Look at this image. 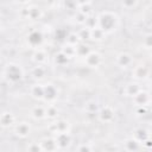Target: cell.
<instances>
[{"label": "cell", "mask_w": 152, "mask_h": 152, "mask_svg": "<svg viewBox=\"0 0 152 152\" xmlns=\"http://www.w3.org/2000/svg\"><path fill=\"white\" fill-rule=\"evenodd\" d=\"M91 51L90 46L86 43H80L77 46H76V57H81V58H84L89 52Z\"/></svg>", "instance_id": "4316f807"}, {"label": "cell", "mask_w": 152, "mask_h": 152, "mask_svg": "<svg viewBox=\"0 0 152 152\" xmlns=\"http://www.w3.org/2000/svg\"><path fill=\"white\" fill-rule=\"evenodd\" d=\"M133 62H134L133 61V56L129 52L122 51V52H119L115 56V64L120 69H128L129 66L133 65Z\"/></svg>", "instance_id": "9c48e42d"}, {"label": "cell", "mask_w": 152, "mask_h": 152, "mask_svg": "<svg viewBox=\"0 0 152 152\" xmlns=\"http://www.w3.org/2000/svg\"><path fill=\"white\" fill-rule=\"evenodd\" d=\"M55 140H56V144H57V147L58 150H68L72 142V138H71V134L70 133H61V134H56L53 135Z\"/></svg>", "instance_id": "8fae6325"}, {"label": "cell", "mask_w": 152, "mask_h": 152, "mask_svg": "<svg viewBox=\"0 0 152 152\" xmlns=\"http://www.w3.org/2000/svg\"><path fill=\"white\" fill-rule=\"evenodd\" d=\"M77 152H94L93 146L88 142H82L77 146Z\"/></svg>", "instance_id": "e575fe53"}, {"label": "cell", "mask_w": 152, "mask_h": 152, "mask_svg": "<svg viewBox=\"0 0 152 152\" xmlns=\"http://www.w3.org/2000/svg\"><path fill=\"white\" fill-rule=\"evenodd\" d=\"M65 43L69 44V45H72V46H77V45H78L80 43H82V42H81V39H80L77 32H70V33H68V36L65 37Z\"/></svg>", "instance_id": "f1b7e54d"}, {"label": "cell", "mask_w": 152, "mask_h": 152, "mask_svg": "<svg viewBox=\"0 0 152 152\" xmlns=\"http://www.w3.org/2000/svg\"><path fill=\"white\" fill-rule=\"evenodd\" d=\"M19 15L21 19H28V4H26L25 7L20 8L19 11Z\"/></svg>", "instance_id": "8d00e7d4"}, {"label": "cell", "mask_w": 152, "mask_h": 152, "mask_svg": "<svg viewBox=\"0 0 152 152\" xmlns=\"http://www.w3.org/2000/svg\"><path fill=\"white\" fill-rule=\"evenodd\" d=\"M93 2L87 1V2H77V11L86 14V15H90L93 14V10H91Z\"/></svg>", "instance_id": "83f0119b"}, {"label": "cell", "mask_w": 152, "mask_h": 152, "mask_svg": "<svg viewBox=\"0 0 152 152\" xmlns=\"http://www.w3.org/2000/svg\"><path fill=\"white\" fill-rule=\"evenodd\" d=\"M83 109H84V112L87 113V114H97V112H99V109H100V104H99V102L97 101H95V100H88L86 103H84V106H83Z\"/></svg>", "instance_id": "cb8c5ba5"}, {"label": "cell", "mask_w": 152, "mask_h": 152, "mask_svg": "<svg viewBox=\"0 0 152 152\" xmlns=\"http://www.w3.org/2000/svg\"><path fill=\"white\" fill-rule=\"evenodd\" d=\"M0 25H1V21H0Z\"/></svg>", "instance_id": "ab89813d"}, {"label": "cell", "mask_w": 152, "mask_h": 152, "mask_svg": "<svg viewBox=\"0 0 152 152\" xmlns=\"http://www.w3.org/2000/svg\"><path fill=\"white\" fill-rule=\"evenodd\" d=\"M27 42H28V44L32 48L38 49L40 46L42 42H43V34H42V32L40 31H32L28 34V37H27Z\"/></svg>", "instance_id": "ffe728a7"}, {"label": "cell", "mask_w": 152, "mask_h": 152, "mask_svg": "<svg viewBox=\"0 0 152 152\" xmlns=\"http://www.w3.org/2000/svg\"><path fill=\"white\" fill-rule=\"evenodd\" d=\"M122 146H124V150L126 152H138L139 148L141 147V145L135 139H133L132 137L126 138L124 140V142H122Z\"/></svg>", "instance_id": "44dd1931"}, {"label": "cell", "mask_w": 152, "mask_h": 152, "mask_svg": "<svg viewBox=\"0 0 152 152\" xmlns=\"http://www.w3.org/2000/svg\"><path fill=\"white\" fill-rule=\"evenodd\" d=\"M142 48L145 50H151L152 48V34L151 33H147L142 38Z\"/></svg>", "instance_id": "d6a6232c"}, {"label": "cell", "mask_w": 152, "mask_h": 152, "mask_svg": "<svg viewBox=\"0 0 152 152\" xmlns=\"http://www.w3.org/2000/svg\"><path fill=\"white\" fill-rule=\"evenodd\" d=\"M77 34H78L81 42H83V40H88V39H89V30L86 28V27L81 28V30L77 32Z\"/></svg>", "instance_id": "d590c367"}, {"label": "cell", "mask_w": 152, "mask_h": 152, "mask_svg": "<svg viewBox=\"0 0 152 152\" xmlns=\"http://www.w3.org/2000/svg\"><path fill=\"white\" fill-rule=\"evenodd\" d=\"M141 89H142V88L140 87V84H139L138 82H129V83H127V84L124 87V94H125V96L132 99V97H133L135 94H138Z\"/></svg>", "instance_id": "d6986e66"}, {"label": "cell", "mask_w": 152, "mask_h": 152, "mask_svg": "<svg viewBox=\"0 0 152 152\" xmlns=\"http://www.w3.org/2000/svg\"><path fill=\"white\" fill-rule=\"evenodd\" d=\"M32 61L37 64V65H44L45 63H48L49 61V53L44 50V49H34V51L32 52V56H31Z\"/></svg>", "instance_id": "5bb4252c"}, {"label": "cell", "mask_w": 152, "mask_h": 152, "mask_svg": "<svg viewBox=\"0 0 152 152\" xmlns=\"http://www.w3.org/2000/svg\"><path fill=\"white\" fill-rule=\"evenodd\" d=\"M48 131L51 133V135H56L61 133H70L71 124L65 119H56L49 124Z\"/></svg>", "instance_id": "3957f363"}, {"label": "cell", "mask_w": 152, "mask_h": 152, "mask_svg": "<svg viewBox=\"0 0 152 152\" xmlns=\"http://www.w3.org/2000/svg\"><path fill=\"white\" fill-rule=\"evenodd\" d=\"M61 52H62L64 56H66L69 59H71V58L76 57V46H72V45H69V44L64 43V44L62 45Z\"/></svg>", "instance_id": "484cf974"}, {"label": "cell", "mask_w": 152, "mask_h": 152, "mask_svg": "<svg viewBox=\"0 0 152 152\" xmlns=\"http://www.w3.org/2000/svg\"><path fill=\"white\" fill-rule=\"evenodd\" d=\"M30 95L37 101H43L44 100V84H40V83L32 84L30 88Z\"/></svg>", "instance_id": "e0dca14e"}, {"label": "cell", "mask_w": 152, "mask_h": 152, "mask_svg": "<svg viewBox=\"0 0 152 152\" xmlns=\"http://www.w3.org/2000/svg\"><path fill=\"white\" fill-rule=\"evenodd\" d=\"M32 132V127L31 124L28 121H20V122H15V125L13 126V133L15 137L20 138V139H26L30 137Z\"/></svg>", "instance_id": "8992f818"}, {"label": "cell", "mask_w": 152, "mask_h": 152, "mask_svg": "<svg viewBox=\"0 0 152 152\" xmlns=\"http://www.w3.org/2000/svg\"><path fill=\"white\" fill-rule=\"evenodd\" d=\"M30 114L31 116L34 119V120H44L46 119V109H45V106L43 104H36L31 108L30 110Z\"/></svg>", "instance_id": "ac0fdd59"}, {"label": "cell", "mask_w": 152, "mask_h": 152, "mask_svg": "<svg viewBox=\"0 0 152 152\" xmlns=\"http://www.w3.org/2000/svg\"><path fill=\"white\" fill-rule=\"evenodd\" d=\"M96 116H97L100 122H102V124H110L115 119V109L112 106H109V104H104V106L100 107Z\"/></svg>", "instance_id": "5b68a950"}, {"label": "cell", "mask_w": 152, "mask_h": 152, "mask_svg": "<svg viewBox=\"0 0 152 152\" xmlns=\"http://www.w3.org/2000/svg\"><path fill=\"white\" fill-rule=\"evenodd\" d=\"M138 4H139L138 1H124V2H121V6L125 7V8H127V10H132V8H134Z\"/></svg>", "instance_id": "74e56055"}, {"label": "cell", "mask_w": 152, "mask_h": 152, "mask_svg": "<svg viewBox=\"0 0 152 152\" xmlns=\"http://www.w3.org/2000/svg\"><path fill=\"white\" fill-rule=\"evenodd\" d=\"M26 151H27V152H43L39 141L30 142V144L27 145V147H26Z\"/></svg>", "instance_id": "836d02e7"}, {"label": "cell", "mask_w": 152, "mask_h": 152, "mask_svg": "<svg viewBox=\"0 0 152 152\" xmlns=\"http://www.w3.org/2000/svg\"><path fill=\"white\" fill-rule=\"evenodd\" d=\"M132 138L135 139L141 145L144 141H146L147 139H150V131L146 129V128H144V127H138V128H135L133 131Z\"/></svg>", "instance_id": "2e32d148"}, {"label": "cell", "mask_w": 152, "mask_h": 152, "mask_svg": "<svg viewBox=\"0 0 152 152\" xmlns=\"http://www.w3.org/2000/svg\"><path fill=\"white\" fill-rule=\"evenodd\" d=\"M58 99V89L55 84L48 83L44 84V102H48V104H53L56 103Z\"/></svg>", "instance_id": "ba28073f"}, {"label": "cell", "mask_w": 152, "mask_h": 152, "mask_svg": "<svg viewBox=\"0 0 152 152\" xmlns=\"http://www.w3.org/2000/svg\"><path fill=\"white\" fill-rule=\"evenodd\" d=\"M40 147H42V151L43 152H58V147H57V144H56V140L53 138V135H50V137H45L43 138L40 141Z\"/></svg>", "instance_id": "4fadbf2b"}, {"label": "cell", "mask_w": 152, "mask_h": 152, "mask_svg": "<svg viewBox=\"0 0 152 152\" xmlns=\"http://www.w3.org/2000/svg\"><path fill=\"white\" fill-rule=\"evenodd\" d=\"M63 152H68V151H63Z\"/></svg>", "instance_id": "f35d334b"}, {"label": "cell", "mask_w": 152, "mask_h": 152, "mask_svg": "<svg viewBox=\"0 0 152 152\" xmlns=\"http://www.w3.org/2000/svg\"><path fill=\"white\" fill-rule=\"evenodd\" d=\"M96 20H97V27L102 30L106 34H110L115 32L120 25V18L113 11L100 12L99 14H96Z\"/></svg>", "instance_id": "6da1fadb"}, {"label": "cell", "mask_w": 152, "mask_h": 152, "mask_svg": "<svg viewBox=\"0 0 152 152\" xmlns=\"http://www.w3.org/2000/svg\"><path fill=\"white\" fill-rule=\"evenodd\" d=\"M43 15H44V12L42 7L34 4H28V20L37 21V20H40Z\"/></svg>", "instance_id": "9a60e30c"}, {"label": "cell", "mask_w": 152, "mask_h": 152, "mask_svg": "<svg viewBox=\"0 0 152 152\" xmlns=\"http://www.w3.org/2000/svg\"><path fill=\"white\" fill-rule=\"evenodd\" d=\"M107 37V34L100 30L99 27H94L91 30H89V40H93V42H102Z\"/></svg>", "instance_id": "7402d4cb"}, {"label": "cell", "mask_w": 152, "mask_h": 152, "mask_svg": "<svg viewBox=\"0 0 152 152\" xmlns=\"http://www.w3.org/2000/svg\"><path fill=\"white\" fill-rule=\"evenodd\" d=\"M4 76L10 83H18L24 77V70L21 65L14 62H10L6 64L4 70Z\"/></svg>", "instance_id": "7a4b0ae2"}, {"label": "cell", "mask_w": 152, "mask_h": 152, "mask_svg": "<svg viewBox=\"0 0 152 152\" xmlns=\"http://www.w3.org/2000/svg\"><path fill=\"white\" fill-rule=\"evenodd\" d=\"M45 75H46V69L44 68V65H36V66H33L31 69V76H32V78L36 80V81H38V82L42 81V80H44Z\"/></svg>", "instance_id": "603a6c76"}, {"label": "cell", "mask_w": 152, "mask_h": 152, "mask_svg": "<svg viewBox=\"0 0 152 152\" xmlns=\"http://www.w3.org/2000/svg\"><path fill=\"white\" fill-rule=\"evenodd\" d=\"M84 27L88 30H91L94 27H97V20H96V15L90 14L87 17V20L84 23Z\"/></svg>", "instance_id": "4dcf8cb0"}, {"label": "cell", "mask_w": 152, "mask_h": 152, "mask_svg": "<svg viewBox=\"0 0 152 152\" xmlns=\"http://www.w3.org/2000/svg\"><path fill=\"white\" fill-rule=\"evenodd\" d=\"M45 109H46V119H49V120H51V121L58 119L59 109H58V107H57L56 103L45 106Z\"/></svg>", "instance_id": "d4e9b609"}, {"label": "cell", "mask_w": 152, "mask_h": 152, "mask_svg": "<svg viewBox=\"0 0 152 152\" xmlns=\"http://www.w3.org/2000/svg\"><path fill=\"white\" fill-rule=\"evenodd\" d=\"M131 77L134 82H144L150 77V68L146 64H138L131 70Z\"/></svg>", "instance_id": "277c9868"}, {"label": "cell", "mask_w": 152, "mask_h": 152, "mask_svg": "<svg viewBox=\"0 0 152 152\" xmlns=\"http://www.w3.org/2000/svg\"><path fill=\"white\" fill-rule=\"evenodd\" d=\"M15 125V115L10 110H4L0 113V127L10 128Z\"/></svg>", "instance_id": "7c38bea8"}, {"label": "cell", "mask_w": 152, "mask_h": 152, "mask_svg": "<svg viewBox=\"0 0 152 152\" xmlns=\"http://www.w3.org/2000/svg\"><path fill=\"white\" fill-rule=\"evenodd\" d=\"M87 17H88V15H86V14H83V13L76 11L75 14H74V17H72V18H74V23L77 24V25L84 26V23H86V20H87Z\"/></svg>", "instance_id": "1f68e13d"}, {"label": "cell", "mask_w": 152, "mask_h": 152, "mask_svg": "<svg viewBox=\"0 0 152 152\" xmlns=\"http://www.w3.org/2000/svg\"><path fill=\"white\" fill-rule=\"evenodd\" d=\"M83 61H84L86 66H88V68H90V69H97V68L102 64L103 58H102V55H101L99 51L91 50V51L83 58Z\"/></svg>", "instance_id": "52a82bcc"}, {"label": "cell", "mask_w": 152, "mask_h": 152, "mask_svg": "<svg viewBox=\"0 0 152 152\" xmlns=\"http://www.w3.org/2000/svg\"><path fill=\"white\" fill-rule=\"evenodd\" d=\"M132 102L134 103L135 107H148L151 103V96H150V91L141 89L138 94H135L132 97Z\"/></svg>", "instance_id": "30bf717a"}, {"label": "cell", "mask_w": 152, "mask_h": 152, "mask_svg": "<svg viewBox=\"0 0 152 152\" xmlns=\"http://www.w3.org/2000/svg\"><path fill=\"white\" fill-rule=\"evenodd\" d=\"M69 61H70V59H69L66 56H64L61 51H59L58 53H56V55H55V57H53V62H55V64H56V65H58V66L66 65Z\"/></svg>", "instance_id": "f546056e"}]
</instances>
